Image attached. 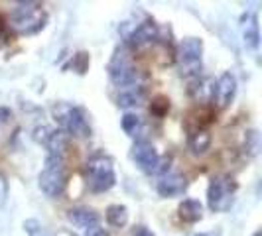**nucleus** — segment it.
<instances>
[{
	"label": "nucleus",
	"mask_w": 262,
	"mask_h": 236,
	"mask_svg": "<svg viewBox=\"0 0 262 236\" xmlns=\"http://www.w3.org/2000/svg\"><path fill=\"white\" fill-rule=\"evenodd\" d=\"M85 177H87V185L93 193H105L108 189H113L117 183L113 159L105 154H97V156L89 157L85 163Z\"/></svg>",
	"instance_id": "1"
},
{
	"label": "nucleus",
	"mask_w": 262,
	"mask_h": 236,
	"mask_svg": "<svg viewBox=\"0 0 262 236\" xmlns=\"http://www.w3.org/2000/svg\"><path fill=\"white\" fill-rule=\"evenodd\" d=\"M236 92V79L233 73H223L221 77L217 79L215 87H213V105H217V108H227V106L233 103Z\"/></svg>",
	"instance_id": "11"
},
{
	"label": "nucleus",
	"mask_w": 262,
	"mask_h": 236,
	"mask_svg": "<svg viewBox=\"0 0 262 236\" xmlns=\"http://www.w3.org/2000/svg\"><path fill=\"white\" fill-rule=\"evenodd\" d=\"M158 39V26L154 20L146 18L126 34V45L132 52H142Z\"/></svg>",
	"instance_id": "10"
},
{
	"label": "nucleus",
	"mask_w": 262,
	"mask_h": 236,
	"mask_svg": "<svg viewBox=\"0 0 262 236\" xmlns=\"http://www.w3.org/2000/svg\"><path fill=\"white\" fill-rule=\"evenodd\" d=\"M85 236H108V232H106L101 224H97V226L87 228V230H85Z\"/></svg>",
	"instance_id": "27"
},
{
	"label": "nucleus",
	"mask_w": 262,
	"mask_h": 236,
	"mask_svg": "<svg viewBox=\"0 0 262 236\" xmlns=\"http://www.w3.org/2000/svg\"><path fill=\"white\" fill-rule=\"evenodd\" d=\"M187 146H189V150H191L193 156H203V154L209 152L211 148V134L205 128H197V130H193L189 134Z\"/></svg>",
	"instance_id": "17"
},
{
	"label": "nucleus",
	"mask_w": 262,
	"mask_h": 236,
	"mask_svg": "<svg viewBox=\"0 0 262 236\" xmlns=\"http://www.w3.org/2000/svg\"><path fill=\"white\" fill-rule=\"evenodd\" d=\"M203 67V39L185 38L178 48V69L182 77H199Z\"/></svg>",
	"instance_id": "6"
},
{
	"label": "nucleus",
	"mask_w": 262,
	"mask_h": 236,
	"mask_svg": "<svg viewBox=\"0 0 262 236\" xmlns=\"http://www.w3.org/2000/svg\"><path fill=\"white\" fill-rule=\"evenodd\" d=\"M132 159L136 161V166L140 170L148 173V175H164L168 173L170 168V157H160L156 152V148L150 144L148 140H138L134 142L130 152Z\"/></svg>",
	"instance_id": "7"
},
{
	"label": "nucleus",
	"mask_w": 262,
	"mask_h": 236,
	"mask_svg": "<svg viewBox=\"0 0 262 236\" xmlns=\"http://www.w3.org/2000/svg\"><path fill=\"white\" fill-rule=\"evenodd\" d=\"M241 32L245 45L250 50H256L260 43V32H258V18L254 12H247L241 16Z\"/></svg>",
	"instance_id": "13"
},
{
	"label": "nucleus",
	"mask_w": 262,
	"mask_h": 236,
	"mask_svg": "<svg viewBox=\"0 0 262 236\" xmlns=\"http://www.w3.org/2000/svg\"><path fill=\"white\" fill-rule=\"evenodd\" d=\"M108 77L111 81L118 85V87H134V85H140L138 79H140V71L132 65L130 61V53L128 48H118L111 63H108Z\"/></svg>",
	"instance_id": "8"
},
{
	"label": "nucleus",
	"mask_w": 262,
	"mask_h": 236,
	"mask_svg": "<svg viewBox=\"0 0 262 236\" xmlns=\"http://www.w3.org/2000/svg\"><path fill=\"white\" fill-rule=\"evenodd\" d=\"M252 236H262V232H260V230H256V232H254Z\"/></svg>",
	"instance_id": "32"
},
{
	"label": "nucleus",
	"mask_w": 262,
	"mask_h": 236,
	"mask_svg": "<svg viewBox=\"0 0 262 236\" xmlns=\"http://www.w3.org/2000/svg\"><path fill=\"white\" fill-rule=\"evenodd\" d=\"M10 118H12V112H10V108H6V106H0V124L8 122Z\"/></svg>",
	"instance_id": "28"
},
{
	"label": "nucleus",
	"mask_w": 262,
	"mask_h": 236,
	"mask_svg": "<svg viewBox=\"0 0 262 236\" xmlns=\"http://www.w3.org/2000/svg\"><path fill=\"white\" fill-rule=\"evenodd\" d=\"M55 236H75V234H73V232H69V230H59Z\"/></svg>",
	"instance_id": "30"
},
{
	"label": "nucleus",
	"mask_w": 262,
	"mask_h": 236,
	"mask_svg": "<svg viewBox=\"0 0 262 236\" xmlns=\"http://www.w3.org/2000/svg\"><path fill=\"white\" fill-rule=\"evenodd\" d=\"M178 217L187 224L199 223L203 219V205L197 199H184L178 207Z\"/></svg>",
	"instance_id": "16"
},
{
	"label": "nucleus",
	"mask_w": 262,
	"mask_h": 236,
	"mask_svg": "<svg viewBox=\"0 0 262 236\" xmlns=\"http://www.w3.org/2000/svg\"><path fill=\"white\" fill-rule=\"evenodd\" d=\"M48 14L38 2H20L12 12L10 26L20 36H32L46 28Z\"/></svg>",
	"instance_id": "2"
},
{
	"label": "nucleus",
	"mask_w": 262,
	"mask_h": 236,
	"mask_svg": "<svg viewBox=\"0 0 262 236\" xmlns=\"http://www.w3.org/2000/svg\"><path fill=\"white\" fill-rule=\"evenodd\" d=\"M39 189L48 197H61L67 187V170L63 157L59 156H48L46 166L38 177Z\"/></svg>",
	"instance_id": "4"
},
{
	"label": "nucleus",
	"mask_w": 262,
	"mask_h": 236,
	"mask_svg": "<svg viewBox=\"0 0 262 236\" xmlns=\"http://www.w3.org/2000/svg\"><path fill=\"white\" fill-rule=\"evenodd\" d=\"M213 87H215V81H211V79H195L189 85V95L197 103H211L213 101Z\"/></svg>",
	"instance_id": "18"
},
{
	"label": "nucleus",
	"mask_w": 262,
	"mask_h": 236,
	"mask_svg": "<svg viewBox=\"0 0 262 236\" xmlns=\"http://www.w3.org/2000/svg\"><path fill=\"white\" fill-rule=\"evenodd\" d=\"M8 41H10V32H8V26L0 20V48H4Z\"/></svg>",
	"instance_id": "26"
},
{
	"label": "nucleus",
	"mask_w": 262,
	"mask_h": 236,
	"mask_svg": "<svg viewBox=\"0 0 262 236\" xmlns=\"http://www.w3.org/2000/svg\"><path fill=\"white\" fill-rule=\"evenodd\" d=\"M238 189V183L235 181V177L221 173L211 177L209 187H207V205L213 213H227L233 207L235 201V193Z\"/></svg>",
	"instance_id": "5"
},
{
	"label": "nucleus",
	"mask_w": 262,
	"mask_h": 236,
	"mask_svg": "<svg viewBox=\"0 0 262 236\" xmlns=\"http://www.w3.org/2000/svg\"><path fill=\"white\" fill-rule=\"evenodd\" d=\"M146 101V87L144 85H134L126 87L124 91H120L117 97V105L122 108H132V106H140Z\"/></svg>",
	"instance_id": "15"
},
{
	"label": "nucleus",
	"mask_w": 262,
	"mask_h": 236,
	"mask_svg": "<svg viewBox=\"0 0 262 236\" xmlns=\"http://www.w3.org/2000/svg\"><path fill=\"white\" fill-rule=\"evenodd\" d=\"M168 110H170V101H168L166 97H156V99L152 101V105H150V112L158 118L168 114Z\"/></svg>",
	"instance_id": "22"
},
{
	"label": "nucleus",
	"mask_w": 262,
	"mask_h": 236,
	"mask_svg": "<svg viewBox=\"0 0 262 236\" xmlns=\"http://www.w3.org/2000/svg\"><path fill=\"white\" fill-rule=\"evenodd\" d=\"M105 217H106V223L111 224V226L122 228V226H126V223H128V209L124 205H111V207H106Z\"/></svg>",
	"instance_id": "19"
},
{
	"label": "nucleus",
	"mask_w": 262,
	"mask_h": 236,
	"mask_svg": "<svg viewBox=\"0 0 262 236\" xmlns=\"http://www.w3.org/2000/svg\"><path fill=\"white\" fill-rule=\"evenodd\" d=\"M140 116H136V114H132V112H126L122 120H120V126H122V130L126 132L128 136H136L138 130H140Z\"/></svg>",
	"instance_id": "21"
},
{
	"label": "nucleus",
	"mask_w": 262,
	"mask_h": 236,
	"mask_svg": "<svg viewBox=\"0 0 262 236\" xmlns=\"http://www.w3.org/2000/svg\"><path fill=\"white\" fill-rule=\"evenodd\" d=\"M24 228H26L28 236H48L46 228H43L41 223L36 221V219H28L26 223H24Z\"/></svg>",
	"instance_id": "24"
},
{
	"label": "nucleus",
	"mask_w": 262,
	"mask_h": 236,
	"mask_svg": "<svg viewBox=\"0 0 262 236\" xmlns=\"http://www.w3.org/2000/svg\"><path fill=\"white\" fill-rule=\"evenodd\" d=\"M132 236H154V234H152L148 228H144V226H138V228L134 230V234H132Z\"/></svg>",
	"instance_id": "29"
},
{
	"label": "nucleus",
	"mask_w": 262,
	"mask_h": 236,
	"mask_svg": "<svg viewBox=\"0 0 262 236\" xmlns=\"http://www.w3.org/2000/svg\"><path fill=\"white\" fill-rule=\"evenodd\" d=\"M67 219L71 221V223L79 226V228H91V226H97L99 224V215L95 213L93 209L89 207H75V209H69L67 210Z\"/></svg>",
	"instance_id": "14"
},
{
	"label": "nucleus",
	"mask_w": 262,
	"mask_h": 236,
	"mask_svg": "<svg viewBox=\"0 0 262 236\" xmlns=\"http://www.w3.org/2000/svg\"><path fill=\"white\" fill-rule=\"evenodd\" d=\"M34 140L41 144L48 150V156H66L67 144H69V136L66 132L52 128V126H38L34 130Z\"/></svg>",
	"instance_id": "9"
},
{
	"label": "nucleus",
	"mask_w": 262,
	"mask_h": 236,
	"mask_svg": "<svg viewBox=\"0 0 262 236\" xmlns=\"http://www.w3.org/2000/svg\"><path fill=\"white\" fill-rule=\"evenodd\" d=\"M71 67H73V71H77L79 75H83L89 69V55L85 52L75 53L73 59H71Z\"/></svg>",
	"instance_id": "23"
},
{
	"label": "nucleus",
	"mask_w": 262,
	"mask_h": 236,
	"mask_svg": "<svg viewBox=\"0 0 262 236\" xmlns=\"http://www.w3.org/2000/svg\"><path fill=\"white\" fill-rule=\"evenodd\" d=\"M8 201V179L0 173V207H4Z\"/></svg>",
	"instance_id": "25"
},
{
	"label": "nucleus",
	"mask_w": 262,
	"mask_h": 236,
	"mask_svg": "<svg viewBox=\"0 0 262 236\" xmlns=\"http://www.w3.org/2000/svg\"><path fill=\"white\" fill-rule=\"evenodd\" d=\"M185 189H187V179H185V175L178 173V171H168V173H164L156 185V191L160 197L184 195Z\"/></svg>",
	"instance_id": "12"
},
{
	"label": "nucleus",
	"mask_w": 262,
	"mask_h": 236,
	"mask_svg": "<svg viewBox=\"0 0 262 236\" xmlns=\"http://www.w3.org/2000/svg\"><path fill=\"white\" fill-rule=\"evenodd\" d=\"M52 112L57 124L61 126V132H66L67 136H73V138H89L91 136L89 120L79 106L57 103V105H53Z\"/></svg>",
	"instance_id": "3"
},
{
	"label": "nucleus",
	"mask_w": 262,
	"mask_h": 236,
	"mask_svg": "<svg viewBox=\"0 0 262 236\" xmlns=\"http://www.w3.org/2000/svg\"><path fill=\"white\" fill-rule=\"evenodd\" d=\"M197 236H219V232H201V234Z\"/></svg>",
	"instance_id": "31"
},
{
	"label": "nucleus",
	"mask_w": 262,
	"mask_h": 236,
	"mask_svg": "<svg viewBox=\"0 0 262 236\" xmlns=\"http://www.w3.org/2000/svg\"><path fill=\"white\" fill-rule=\"evenodd\" d=\"M243 152L247 157L258 156L260 152V134L256 130H249L245 134V142H243Z\"/></svg>",
	"instance_id": "20"
}]
</instances>
